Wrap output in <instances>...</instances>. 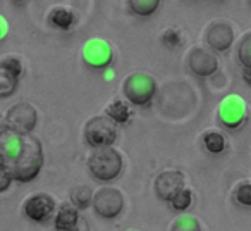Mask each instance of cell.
<instances>
[{
    "label": "cell",
    "instance_id": "6da1fadb",
    "mask_svg": "<svg viewBox=\"0 0 251 231\" xmlns=\"http://www.w3.org/2000/svg\"><path fill=\"white\" fill-rule=\"evenodd\" d=\"M0 162L12 181L28 183L38 176L43 166L42 144L33 135H18L0 121Z\"/></svg>",
    "mask_w": 251,
    "mask_h": 231
},
{
    "label": "cell",
    "instance_id": "7a4b0ae2",
    "mask_svg": "<svg viewBox=\"0 0 251 231\" xmlns=\"http://www.w3.org/2000/svg\"><path fill=\"white\" fill-rule=\"evenodd\" d=\"M122 155L114 147L93 148L88 157V171L98 181H112L122 171Z\"/></svg>",
    "mask_w": 251,
    "mask_h": 231
},
{
    "label": "cell",
    "instance_id": "3957f363",
    "mask_svg": "<svg viewBox=\"0 0 251 231\" xmlns=\"http://www.w3.org/2000/svg\"><path fill=\"white\" fill-rule=\"evenodd\" d=\"M117 126L112 123L107 116H93L84 126V138L86 144L93 148H103L114 145L117 140Z\"/></svg>",
    "mask_w": 251,
    "mask_h": 231
},
{
    "label": "cell",
    "instance_id": "277c9868",
    "mask_svg": "<svg viewBox=\"0 0 251 231\" xmlns=\"http://www.w3.org/2000/svg\"><path fill=\"white\" fill-rule=\"evenodd\" d=\"M157 93V83L147 73H133L124 81V95L134 105H148Z\"/></svg>",
    "mask_w": 251,
    "mask_h": 231
},
{
    "label": "cell",
    "instance_id": "5b68a950",
    "mask_svg": "<svg viewBox=\"0 0 251 231\" xmlns=\"http://www.w3.org/2000/svg\"><path fill=\"white\" fill-rule=\"evenodd\" d=\"M36 123H38V112L28 102L11 105L4 117L5 126L18 135H31Z\"/></svg>",
    "mask_w": 251,
    "mask_h": 231
},
{
    "label": "cell",
    "instance_id": "8992f818",
    "mask_svg": "<svg viewBox=\"0 0 251 231\" xmlns=\"http://www.w3.org/2000/svg\"><path fill=\"white\" fill-rule=\"evenodd\" d=\"M124 195L121 190L114 188V186H103L98 188L91 197V205H93L95 212L98 216L105 217V219H114L124 209Z\"/></svg>",
    "mask_w": 251,
    "mask_h": 231
},
{
    "label": "cell",
    "instance_id": "52a82bcc",
    "mask_svg": "<svg viewBox=\"0 0 251 231\" xmlns=\"http://www.w3.org/2000/svg\"><path fill=\"white\" fill-rule=\"evenodd\" d=\"M217 117H219L220 124L226 126L227 130H237L248 119L246 102L241 97H236V95L224 98L219 105V111H217Z\"/></svg>",
    "mask_w": 251,
    "mask_h": 231
},
{
    "label": "cell",
    "instance_id": "ba28073f",
    "mask_svg": "<svg viewBox=\"0 0 251 231\" xmlns=\"http://www.w3.org/2000/svg\"><path fill=\"white\" fill-rule=\"evenodd\" d=\"M81 56H83V60L90 67L101 69V67H107L108 64L112 62V59H114V50H112V47L108 45L107 42H103V40L91 38L83 45Z\"/></svg>",
    "mask_w": 251,
    "mask_h": 231
},
{
    "label": "cell",
    "instance_id": "9c48e42d",
    "mask_svg": "<svg viewBox=\"0 0 251 231\" xmlns=\"http://www.w3.org/2000/svg\"><path fill=\"white\" fill-rule=\"evenodd\" d=\"M55 210V200L49 193H35V195L28 197L23 203V212L28 219L42 223L47 221Z\"/></svg>",
    "mask_w": 251,
    "mask_h": 231
},
{
    "label": "cell",
    "instance_id": "30bf717a",
    "mask_svg": "<svg viewBox=\"0 0 251 231\" xmlns=\"http://www.w3.org/2000/svg\"><path fill=\"white\" fill-rule=\"evenodd\" d=\"M205 42L215 52H226L234 42V28L229 21H213L205 31Z\"/></svg>",
    "mask_w": 251,
    "mask_h": 231
},
{
    "label": "cell",
    "instance_id": "8fae6325",
    "mask_svg": "<svg viewBox=\"0 0 251 231\" xmlns=\"http://www.w3.org/2000/svg\"><path fill=\"white\" fill-rule=\"evenodd\" d=\"M188 67L196 76L208 78L212 74H215L217 69H219V59L210 50L201 49V47H195L188 54Z\"/></svg>",
    "mask_w": 251,
    "mask_h": 231
},
{
    "label": "cell",
    "instance_id": "7c38bea8",
    "mask_svg": "<svg viewBox=\"0 0 251 231\" xmlns=\"http://www.w3.org/2000/svg\"><path fill=\"white\" fill-rule=\"evenodd\" d=\"M153 188H155V193H157L158 199L169 202L176 193H179L182 188H184V173L177 171V169L162 171L160 174L155 178Z\"/></svg>",
    "mask_w": 251,
    "mask_h": 231
},
{
    "label": "cell",
    "instance_id": "4fadbf2b",
    "mask_svg": "<svg viewBox=\"0 0 251 231\" xmlns=\"http://www.w3.org/2000/svg\"><path fill=\"white\" fill-rule=\"evenodd\" d=\"M81 216L79 210L74 209L71 203H62L59 207V212L55 216V230L57 231H71L77 223H79Z\"/></svg>",
    "mask_w": 251,
    "mask_h": 231
},
{
    "label": "cell",
    "instance_id": "5bb4252c",
    "mask_svg": "<svg viewBox=\"0 0 251 231\" xmlns=\"http://www.w3.org/2000/svg\"><path fill=\"white\" fill-rule=\"evenodd\" d=\"M74 21H76L74 12L69 11L67 7H53L47 14V23L59 29H69L74 25Z\"/></svg>",
    "mask_w": 251,
    "mask_h": 231
},
{
    "label": "cell",
    "instance_id": "9a60e30c",
    "mask_svg": "<svg viewBox=\"0 0 251 231\" xmlns=\"http://www.w3.org/2000/svg\"><path fill=\"white\" fill-rule=\"evenodd\" d=\"M112 123L115 124H126L131 117V107L124 100H112L105 107V114Z\"/></svg>",
    "mask_w": 251,
    "mask_h": 231
},
{
    "label": "cell",
    "instance_id": "2e32d148",
    "mask_svg": "<svg viewBox=\"0 0 251 231\" xmlns=\"http://www.w3.org/2000/svg\"><path fill=\"white\" fill-rule=\"evenodd\" d=\"M203 147L210 152V154H222L227 148V140L222 133L219 131H206L201 137Z\"/></svg>",
    "mask_w": 251,
    "mask_h": 231
},
{
    "label": "cell",
    "instance_id": "e0dca14e",
    "mask_svg": "<svg viewBox=\"0 0 251 231\" xmlns=\"http://www.w3.org/2000/svg\"><path fill=\"white\" fill-rule=\"evenodd\" d=\"M91 197H93V192H91L90 186H84V185L74 186V188L71 190V202L69 203L74 207V209L83 210L91 203Z\"/></svg>",
    "mask_w": 251,
    "mask_h": 231
},
{
    "label": "cell",
    "instance_id": "ac0fdd59",
    "mask_svg": "<svg viewBox=\"0 0 251 231\" xmlns=\"http://www.w3.org/2000/svg\"><path fill=\"white\" fill-rule=\"evenodd\" d=\"M18 83H19V78H16L5 67L0 66V98L11 97L16 91V88H18Z\"/></svg>",
    "mask_w": 251,
    "mask_h": 231
},
{
    "label": "cell",
    "instance_id": "d6986e66",
    "mask_svg": "<svg viewBox=\"0 0 251 231\" xmlns=\"http://www.w3.org/2000/svg\"><path fill=\"white\" fill-rule=\"evenodd\" d=\"M127 5H129V9L134 14L141 16V18H147V16H151L157 11L160 2L158 0H129Z\"/></svg>",
    "mask_w": 251,
    "mask_h": 231
},
{
    "label": "cell",
    "instance_id": "ffe728a7",
    "mask_svg": "<svg viewBox=\"0 0 251 231\" xmlns=\"http://www.w3.org/2000/svg\"><path fill=\"white\" fill-rule=\"evenodd\" d=\"M169 203H171V207L174 210H177V212H182V210L189 209L193 203V192L188 188H182L179 193H176L174 197H172L171 200H169Z\"/></svg>",
    "mask_w": 251,
    "mask_h": 231
},
{
    "label": "cell",
    "instance_id": "44dd1931",
    "mask_svg": "<svg viewBox=\"0 0 251 231\" xmlns=\"http://www.w3.org/2000/svg\"><path fill=\"white\" fill-rule=\"evenodd\" d=\"M237 57H239L244 69H250V66H251V33H246V35L243 36V40L239 42V45H237Z\"/></svg>",
    "mask_w": 251,
    "mask_h": 231
},
{
    "label": "cell",
    "instance_id": "7402d4cb",
    "mask_svg": "<svg viewBox=\"0 0 251 231\" xmlns=\"http://www.w3.org/2000/svg\"><path fill=\"white\" fill-rule=\"evenodd\" d=\"M171 231H201V224L191 216H181L171 224Z\"/></svg>",
    "mask_w": 251,
    "mask_h": 231
},
{
    "label": "cell",
    "instance_id": "603a6c76",
    "mask_svg": "<svg viewBox=\"0 0 251 231\" xmlns=\"http://www.w3.org/2000/svg\"><path fill=\"white\" fill-rule=\"evenodd\" d=\"M234 199H236L237 203H241L244 207L251 205V183L248 179L237 183L236 190H234Z\"/></svg>",
    "mask_w": 251,
    "mask_h": 231
},
{
    "label": "cell",
    "instance_id": "cb8c5ba5",
    "mask_svg": "<svg viewBox=\"0 0 251 231\" xmlns=\"http://www.w3.org/2000/svg\"><path fill=\"white\" fill-rule=\"evenodd\" d=\"M162 43H164L165 47L176 49V47H179L182 43V33L174 28L165 29V31L162 33Z\"/></svg>",
    "mask_w": 251,
    "mask_h": 231
},
{
    "label": "cell",
    "instance_id": "d4e9b609",
    "mask_svg": "<svg viewBox=\"0 0 251 231\" xmlns=\"http://www.w3.org/2000/svg\"><path fill=\"white\" fill-rule=\"evenodd\" d=\"M0 66L5 67V69H7L11 74H14L16 78H19V76H21V73H23V64H21V60H19L18 57H14V56L5 57L4 60H0Z\"/></svg>",
    "mask_w": 251,
    "mask_h": 231
},
{
    "label": "cell",
    "instance_id": "484cf974",
    "mask_svg": "<svg viewBox=\"0 0 251 231\" xmlns=\"http://www.w3.org/2000/svg\"><path fill=\"white\" fill-rule=\"evenodd\" d=\"M12 178L7 171H0V192H5V190L11 186Z\"/></svg>",
    "mask_w": 251,
    "mask_h": 231
},
{
    "label": "cell",
    "instance_id": "4316f807",
    "mask_svg": "<svg viewBox=\"0 0 251 231\" xmlns=\"http://www.w3.org/2000/svg\"><path fill=\"white\" fill-rule=\"evenodd\" d=\"M71 231H90V226H88L86 219H83V217H81V219H79V223H77L76 226H74Z\"/></svg>",
    "mask_w": 251,
    "mask_h": 231
},
{
    "label": "cell",
    "instance_id": "83f0119b",
    "mask_svg": "<svg viewBox=\"0 0 251 231\" xmlns=\"http://www.w3.org/2000/svg\"><path fill=\"white\" fill-rule=\"evenodd\" d=\"M5 31H7V25H5V19L0 18V40L4 38Z\"/></svg>",
    "mask_w": 251,
    "mask_h": 231
},
{
    "label": "cell",
    "instance_id": "f1b7e54d",
    "mask_svg": "<svg viewBox=\"0 0 251 231\" xmlns=\"http://www.w3.org/2000/svg\"><path fill=\"white\" fill-rule=\"evenodd\" d=\"M244 81H246L248 85L251 83V80H250V69H244Z\"/></svg>",
    "mask_w": 251,
    "mask_h": 231
}]
</instances>
